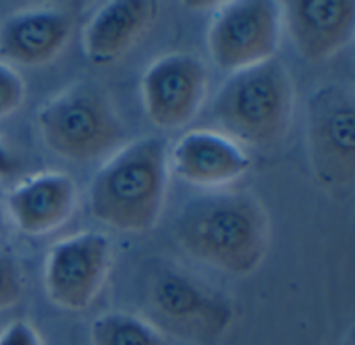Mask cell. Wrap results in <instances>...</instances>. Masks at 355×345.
I'll return each mask as SVG.
<instances>
[{
	"mask_svg": "<svg viewBox=\"0 0 355 345\" xmlns=\"http://www.w3.org/2000/svg\"><path fill=\"white\" fill-rule=\"evenodd\" d=\"M175 239L198 262L233 277L252 275L268 252V219L245 192L218 190L193 196L175 221Z\"/></svg>",
	"mask_w": 355,
	"mask_h": 345,
	"instance_id": "obj_1",
	"label": "cell"
},
{
	"mask_svg": "<svg viewBox=\"0 0 355 345\" xmlns=\"http://www.w3.org/2000/svg\"><path fill=\"white\" fill-rule=\"evenodd\" d=\"M166 162V144L160 137L127 144L96 173L89 185L92 214L116 231L152 229L164 206Z\"/></svg>",
	"mask_w": 355,
	"mask_h": 345,
	"instance_id": "obj_2",
	"label": "cell"
},
{
	"mask_svg": "<svg viewBox=\"0 0 355 345\" xmlns=\"http://www.w3.org/2000/svg\"><path fill=\"white\" fill-rule=\"evenodd\" d=\"M293 100L291 71L272 56L231 73L212 102V115L233 142L266 150L285 137L293 117Z\"/></svg>",
	"mask_w": 355,
	"mask_h": 345,
	"instance_id": "obj_3",
	"label": "cell"
},
{
	"mask_svg": "<svg viewBox=\"0 0 355 345\" xmlns=\"http://www.w3.org/2000/svg\"><path fill=\"white\" fill-rule=\"evenodd\" d=\"M37 127L44 144L73 162L96 160L123 140L110 100L92 83H77L48 100L37 112Z\"/></svg>",
	"mask_w": 355,
	"mask_h": 345,
	"instance_id": "obj_4",
	"label": "cell"
},
{
	"mask_svg": "<svg viewBox=\"0 0 355 345\" xmlns=\"http://www.w3.org/2000/svg\"><path fill=\"white\" fill-rule=\"evenodd\" d=\"M146 300L154 319L150 323L164 337L168 333L187 344H216L233 321V308L218 292L177 269L154 273Z\"/></svg>",
	"mask_w": 355,
	"mask_h": 345,
	"instance_id": "obj_5",
	"label": "cell"
},
{
	"mask_svg": "<svg viewBox=\"0 0 355 345\" xmlns=\"http://www.w3.org/2000/svg\"><path fill=\"white\" fill-rule=\"evenodd\" d=\"M308 144L318 181L337 192L355 181V96L347 83L318 87L308 104Z\"/></svg>",
	"mask_w": 355,
	"mask_h": 345,
	"instance_id": "obj_6",
	"label": "cell"
},
{
	"mask_svg": "<svg viewBox=\"0 0 355 345\" xmlns=\"http://www.w3.org/2000/svg\"><path fill=\"white\" fill-rule=\"evenodd\" d=\"M283 6L275 0H235L223 4L208 27L212 62L229 73L275 56L281 40Z\"/></svg>",
	"mask_w": 355,
	"mask_h": 345,
	"instance_id": "obj_7",
	"label": "cell"
},
{
	"mask_svg": "<svg viewBox=\"0 0 355 345\" xmlns=\"http://www.w3.org/2000/svg\"><path fill=\"white\" fill-rule=\"evenodd\" d=\"M112 264V244L100 231H81L56 242L44 264V287L52 304L81 312L100 294Z\"/></svg>",
	"mask_w": 355,
	"mask_h": 345,
	"instance_id": "obj_8",
	"label": "cell"
},
{
	"mask_svg": "<svg viewBox=\"0 0 355 345\" xmlns=\"http://www.w3.org/2000/svg\"><path fill=\"white\" fill-rule=\"evenodd\" d=\"M208 71L204 62L187 52L156 58L141 77V98L150 121L160 129L187 125L206 98Z\"/></svg>",
	"mask_w": 355,
	"mask_h": 345,
	"instance_id": "obj_9",
	"label": "cell"
},
{
	"mask_svg": "<svg viewBox=\"0 0 355 345\" xmlns=\"http://www.w3.org/2000/svg\"><path fill=\"white\" fill-rule=\"evenodd\" d=\"M173 171L198 187H223L241 179L252 158L225 133L196 129L179 137L171 152Z\"/></svg>",
	"mask_w": 355,
	"mask_h": 345,
	"instance_id": "obj_10",
	"label": "cell"
},
{
	"mask_svg": "<svg viewBox=\"0 0 355 345\" xmlns=\"http://www.w3.org/2000/svg\"><path fill=\"white\" fill-rule=\"evenodd\" d=\"M285 15L297 52L312 62L331 58L354 37V0H291Z\"/></svg>",
	"mask_w": 355,
	"mask_h": 345,
	"instance_id": "obj_11",
	"label": "cell"
},
{
	"mask_svg": "<svg viewBox=\"0 0 355 345\" xmlns=\"http://www.w3.org/2000/svg\"><path fill=\"white\" fill-rule=\"evenodd\" d=\"M73 19L60 8H27L0 25V56L4 62L37 67L50 62L69 42Z\"/></svg>",
	"mask_w": 355,
	"mask_h": 345,
	"instance_id": "obj_12",
	"label": "cell"
},
{
	"mask_svg": "<svg viewBox=\"0 0 355 345\" xmlns=\"http://www.w3.org/2000/svg\"><path fill=\"white\" fill-rule=\"evenodd\" d=\"M77 185L67 173H40L19 183L6 200L15 225L27 235H46L73 214Z\"/></svg>",
	"mask_w": 355,
	"mask_h": 345,
	"instance_id": "obj_13",
	"label": "cell"
},
{
	"mask_svg": "<svg viewBox=\"0 0 355 345\" xmlns=\"http://www.w3.org/2000/svg\"><path fill=\"white\" fill-rule=\"evenodd\" d=\"M158 4L152 0H110L89 19L83 48L89 62L104 67L116 62L152 25Z\"/></svg>",
	"mask_w": 355,
	"mask_h": 345,
	"instance_id": "obj_14",
	"label": "cell"
},
{
	"mask_svg": "<svg viewBox=\"0 0 355 345\" xmlns=\"http://www.w3.org/2000/svg\"><path fill=\"white\" fill-rule=\"evenodd\" d=\"M92 345H168L166 337L148 321L131 312H104L89 329Z\"/></svg>",
	"mask_w": 355,
	"mask_h": 345,
	"instance_id": "obj_15",
	"label": "cell"
},
{
	"mask_svg": "<svg viewBox=\"0 0 355 345\" xmlns=\"http://www.w3.org/2000/svg\"><path fill=\"white\" fill-rule=\"evenodd\" d=\"M23 294V273L15 256L0 250V312L19 302Z\"/></svg>",
	"mask_w": 355,
	"mask_h": 345,
	"instance_id": "obj_16",
	"label": "cell"
},
{
	"mask_svg": "<svg viewBox=\"0 0 355 345\" xmlns=\"http://www.w3.org/2000/svg\"><path fill=\"white\" fill-rule=\"evenodd\" d=\"M25 98V83L21 75L4 60H0V119L15 112Z\"/></svg>",
	"mask_w": 355,
	"mask_h": 345,
	"instance_id": "obj_17",
	"label": "cell"
},
{
	"mask_svg": "<svg viewBox=\"0 0 355 345\" xmlns=\"http://www.w3.org/2000/svg\"><path fill=\"white\" fill-rule=\"evenodd\" d=\"M0 345H42L37 331L27 321H12L2 333Z\"/></svg>",
	"mask_w": 355,
	"mask_h": 345,
	"instance_id": "obj_18",
	"label": "cell"
},
{
	"mask_svg": "<svg viewBox=\"0 0 355 345\" xmlns=\"http://www.w3.org/2000/svg\"><path fill=\"white\" fill-rule=\"evenodd\" d=\"M15 171H17V160L12 158L8 148L0 142V179L10 177Z\"/></svg>",
	"mask_w": 355,
	"mask_h": 345,
	"instance_id": "obj_19",
	"label": "cell"
},
{
	"mask_svg": "<svg viewBox=\"0 0 355 345\" xmlns=\"http://www.w3.org/2000/svg\"><path fill=\"white\" fill-rule=\"evenodd\" d=\"M4 227H6V217H4V206H2V202H0V237H2V233H4Z\"/></svg>",
	"mask_w": 355,
	"mask_h": 345,
	"instance_id": "obj_20",
	"label": "cell"
}]
</instances>
